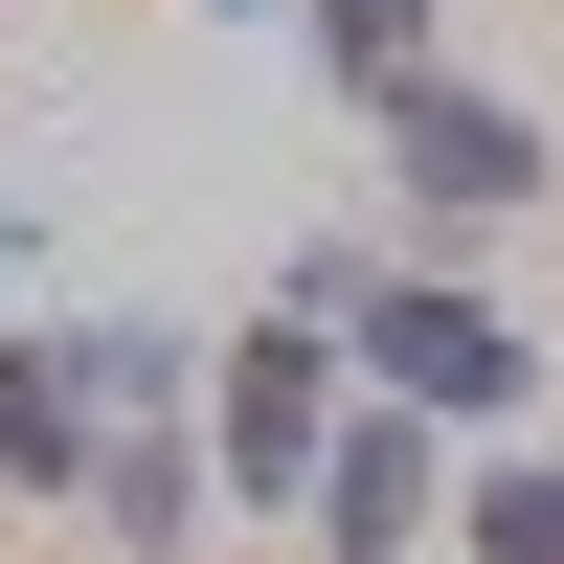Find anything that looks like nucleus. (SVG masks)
Masks as SVG:
<instances>
[{
	"label": "nucleus",
	"mask_w": 564,
	"mask_h": 564,
	"mask_svg": "<svg viewBox=\"0 0 564 564\" xmlns=\"http://www.w3.org/2000/svg\"><path fill=\"white\" fill-rule=\"evenodd\" d=\"M204 384H226V497H249V520L339 475V316H249Z\"/></svg>",
	"instance_id": "nucleus-1"
},
{
	"label": "nucleus",
	"mask_w": 564,
	"mask_h": 564,
	"mask_svg": "<svg viewBox=\"0 0 564 564\" xmlns=\"http://www.w3.org/2000/svg\"><path fill=\"white\" fill-rule=\"evenodd\" d=\"M339 339H361V384H384V406H430V430H497V406H520V384H542V361H520V339H497V316H475V294H361V316H339Z\"/></svg>",
	"instance_id": "nucleus-2"
},
{
	"label": "nucleus",
	"mask_w": 564,
	"mask_h": 564,
	"mask_svg": "<svg viewBox=\"0 0 564 564\" xmlns=\"http://www.w3.org/2000/svg\"><path fill=\"white\" fill-rule=\"evenodd\" d=\"M384 159H406V204H430V226H520V181H542V135L497 113V90H452V68H406V90H384Z\"/></svg>",
	"instance_id": "nucleus-3"
},
{
	"label": "nucleus",
	"mask_w": 564,
	"mask_h": 564,
	"mask_svg": "<svg viewBox=\"0 0 564 564\" xmlns=\"http://www.w3.org/2000/svg\"><path fill=\"white\" fill-rule=\"evenodd\" d=\"M406 520H430V406L339 430V475H316V542H339V564H406Z\"/></svg>",
	"instance_id": "nucleus-4"
},
{
	"label": "nucleus",
	"mask_w": 564,
	"mask_h": 564,
	"mask_svg": "<svg viewBox=\"0 0 564 564\" xmlns=\"http://www.w3.org/2000/svg\"><path fill=\"white\" fill-rule=\"evenodd\" d=\"M90 475V384H68V339H0V497H68Z\"/></svg>",
	"instance_id": "nucleus-5"
},
{
	"label": "nucleus",
	"mask_w": 564,
	"mask_h": 564,
	"mask_svg": "<svg viewBox=\"0 0 564 564\" xmlns=\"http://www.w3.org/2000/svg\"><path fill=\"white\" fill-rule=\"evenodd\" d=\"M68 384H90V406H181V384H204V361H181L159 316H90V339H68Z\"/></svg>",
	"instance_id": "nucleus-6"
},
{
	"label": "nucleus",
	"mask_w": 564,
	"mask_h": 564,
	"mask_svg": "<svg viewBox=\"0 0 564 564\" xmlns=\"http://www.w3.org/2000/svg\"><path fill=\"white\" fill-rule=\"evenodd\" d=\"M316 45H339V90H406L430 68V0H316Z\"/></svg>",
	"instance_id": "nucleus-7"
},
{
	"label": "nucleus",
	"mask_w": 564,
	"mask_h": 564,
	"mask_svg": "<svg viewBox=\"0 0 564 564\" xmlns=\"http://www.w3.org/2000/svg\"><path fill=\"white\" fill-rule=\"evenodd\" d=\"M475 564H564V475H497L475 497Z\"/></svg>",
	"instance_id": "nucleus-8"
}]
</instances>
